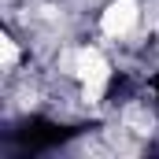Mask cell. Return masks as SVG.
<instances>
[{"mask_svg": "<svg viewBox=\"0 0 159 159\" xmlns=\"http://www.w3.org/2000/svg\"><path fill=\"white\" fill-rule=\"evenodd\" d=\"M70 137H74V129H67V126H59V122H48V119H30V122H22V129L15 133V141H19L26 152L56 148V144H63V141H70Z\"/></svg>", "mask_w": 159, "mask_h": 159, "instance_id": "6da1fadb", "label": "cell"}, {"mask_svg": "<svg viewBox=\"0 0 159 159\" xmlns=\"http://www.w3.org/2000/svg\"><path fill=\"white\" fill-rule=\"evenodd\" d=\"M119 93H126V74H115L107 81V96H119Z\"/></svg>", "mask_w": 159, "mask_h": 159, "instance_id": "7a4b0ae2", "label": "cell"}, {"mask_svg": "<svg viewBox=\"0 0 159 159\" xmlns=\"http://www.w3.org/2000/svg\"><path fill=\"white\" fill-rule=\"evenodd\" d=\"M152 89H156V100H159V74L152 78Z\"/></svg>", "mask_w": 159, "mask_h": 159, "instance_id": "3957f363", "label": "cell"}]
</instances>
